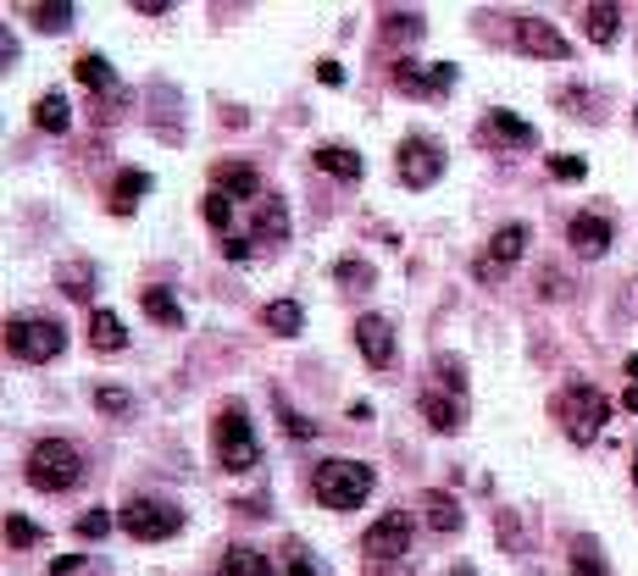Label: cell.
Instances as JSON below:
<instances>
[{
    "label": "cell",
    "mask_w": 638,
    "mask_h": 576,
    "mask_svg": "<svg viewBox=\"0 0 638 576\" xmlns=\"http://www.w3.org/2000/svg\"><path fill=\"white\" fill-rule=\"evenodd\" d=\"M373 465L362 460H323L311 471V499L323 504V510H362L373 499Z\"/></svg>",
    "instance_id": "6da1fadb"
},
{
    "label": "cell",
    "mask_w": 638,
    "mask_h": 576,
    "mask_svg": "<svg viewBox=\"0 0 638 576\" xmlns=\"http://www.w3.org/2000/svg\"><path fill=\"white\" fill-rule=\"evenodd\" d=\"M550 410H555V421H561V432L572 443H594L599 427L610 421V394H599L594 383H566Z\"/></svg>",
    "instance_id": "7a4b0ae2"
},
{
    "label": "cell",
    "mask_w": 638,
    "mask_h": 576,
    "mask_svg": "<svg viewBox=\"0 0 638 576\" xmlns=\"http://www.w3.org/2000/svg\"><path fill=\"white\" fill-rule=\"evenodd\" d=\"M23 476H29L40 493H67V488L84 476V454H79V443H67V438H40V443L29 449Z\"/></svg>",
    "instance_id": "3957f363"
},
{
    "label": "cell",
    "mask_w": 638,
    "mask_h": 576,
    "mask_svg": "<svg viewBox=\"0 0 638 576\" xmlns=\"http://www.w3.org/2000/svg\"><path fill=\"white\" fill-rule=\"evenodd\" d=\"M7 349L23 366H51L67 349V327L56 316H12L7 322Z\"/></svg>",
    "instance_id": "277c9868"
},
{
    "label": "cell",
    "mask_w": 638,
    "mask_h": 576,
    "mask_svg": "<svg viewBox=\"0 0 638 576\" xmlns=\"http://www.w3.org/2000/svg\"><path fill=\"white\" fill-rule=\"evenodd\" d=\"M211 443H217L222 471H255L261 465V438H255V421L244 416V405H222V416L211 427Z\"/></svg>",
    "instance_id": "5b68a950"
},
{
    "label": "cell",
    "mask_w": 638,
    "mask_h": 576,
    "mask_svg": "<svg viewBox=\"0 0 638 576\" xmlns=\"http://www.w3.org/2000/svg\"><path fill=\"white\" fill-rule=\"evenodd\" d=\"M117 521H123V532L139 537V543H161V537H178V532H184V510L167 504V499H128Z\"/></svg>",
    "instance_id": "8992f818"
},
{
    "label": "cell",
    "mask_w": 638,
    "mask_h": 576,
    "mask_svg": "<svg viewBox=\"0 0 638 576\" xmlns=\"http://www.w3.org/2000/svg\"><path fill=\"white\" fill-rule=\"evenodd\" d=\"M395 172L406 189H433L439 172H444V145L428 139V134H406L400 139V156H395Z\"/></svg>",
    "instance_id": "52a82bcc"
},
{
    "label": "cell",
    "mask_w": 638,
    "mask_h": 576,
    "mask_svg": "<svg viewBox=\"0 0 638 576\" xmlns=\"http://www.w3.org/2000/svg\"><path fill=\"white\" fill-rule=\"evenodd\" d=\"M389 84L411 101H444L456 90V67L450 62H395Z\"/></svg>",
    "instance_id": "ba28073f"
},
{
    "label": "cell",
    "mask_w": 638,
    "mask_h": 576,
    "mask_svg": "<svg viewBox=\"0 0 638 576\" xmlns=\"http://www.w3.org/2000/svg\"><path fill=\"white\" fill-rule=\"evenodd\" d=\"M362 554L373 559V565H384V559H406L411 554V515L406 510H389V515H378L373 526H367V537H362Z\"/></svg>",
    "instance_id": "9c48e42d"
},
{
    "label": "cell",
    "mask_w": 638,
    "mask_h": 576,
    "mask_svg": "<svg viewBox=\"0 0 638 576\" xmlns=\"http://www.w3.org/2000/svg\"><path fill=\"white\" fill-rule=\"evenodd\" d=\"M527 222H505L494 239H489V250L472 261V272H478V283H500L505 272H511V261H522V250H527Z\"/></svg>",
    "instance_id": "30bf717a"
},
{
    "label": "cell",
    "mask_w": 638,
    "mask_h": 576,
    "mask_svg": "<svg viewBox=\"0 0 638 576\" xmlns=\"http://www.w3.org/2000/svg\"><path fill=\"white\" fill-rule=\"evenodd\" d=\"M511 40H516L522 56H538V62H572V45H566V34H561L550 18H516Z\"/></svg>",
    "instance_id": "8fae6325"
},
{
    "label": "cell",
    "mask_w": 638,
    "mask_h": 576,
    "mask_svg": "<svg viewBox=\"0 0 638 576\" xmlns=\"http://www.w3.org/2000/svg\"><path fill=\"white\" fill-rule=\"evenodd\" d=\"M483 150H533L538 145V134H533V123H522L516 112H483V123H478V134H472Z\"/></svg>",
    "instance_id": "7c38bea8"
},
{
    "label": "cell",
    "mask_w": 638,
    "mask_h": 576,
    "mask_svg": "<svg viewBox=\"0 0 638 576\" xmlns=\"http://www.w3.org/2000/svg\"><path fill=\"white\" fill-rule=\"evenodd\" d=\"M356 349H362V360L373 366V371H389L395 366V327H389V316H378V311H367L362 322H356Z\"/></svg>",
    "instance_id": "4fadbf2b"
},
{
    "label": "cell",
    "mask_w": 638,
    "mask_h": 576,
    "mask_svg": "<svg viewBox=\"0 0 638 576\" xmlns=\"http://www.w3.org/2000/svg\"><path fill=\"white\" fill-rule=\"evenodd\" d=\"M610 239H616V228H610V217H599V211H577L572 222H566V244L577 250V255H605L610 250Z\"/></svg>",
    "instance_id": "5bb4252c"
},
{
    "label": "cell",
    "mask_w": 638,
    "mask_h": 576,
    "mask_svg": "<svg viewBox=\"0 0 638 576\" xmlns=\"http://www.w3.org/2000/svg\"><path fill=\"white\" fill-rule=\"evenodd\" d=\"M417 405H422V421H428L433 432H444V438L467 427V399H461V394H439V388H422V399H417Z\"/></svg>",
    "instance_id": "9a60e30c"
},
{
    "label": "cell",
    "mask_w": 638,
    "mask_h": 576,
    "mask_svg": "<svg viewBox=\"0 0 638 576\" xmlns=\"http://www.w3.org/2000/svg\"><path fill=\"white\" fill-rule=\"evenodd\" d=\"M211 189L217 195H228V200H261V178H255V167L250 161H222L217 172H211Z\"/></svg>",
    "instance_id": "2e32d148"
},
{
    "label": "cell",
    "mask_w": 638,
    "mask_h": 576,
    "mask_svg": "<svg viewBox=\"0 0 638 576\" xmlns=\"http://www.w3.org/2000/svg\"><path fill=\"white\" fill-rule=\"evenodd\" d=\"M250 228H255V239L283 244V239H289V206H283L278 195H261V200L250 206Z\"/></svg>",
    "instance_id": "e0dca14e"
},
{
    "label": "cell",
    "mask_w": 638,
    "mask_h": 576,
    "mask_svg": "<svg viewBox=\"0 0 638 576\" xmlns=\"http://www.w3.org/2000/svg\"><path fill=\"white\" fill-rule=\"evenodd\" d=\"M311 161L323 167L328 178H339V184H362V172H367V167H362V156H356L351 145H316V150H311Z\"/></svg>",
    "instance_id": "ac0fdd59"
},
{
    "label": "cell",
    "mask_w": 638,
    "mask_h": 576,
    "mask_svg": "<svg viewBox=\"0 0 638 576\" xmlns=\"http://www.w3.org/2000/svg\"><path fill=\"white\" fill-rule=\"evenodd\" d=\"M34 128H45V134H67V128H73V106H67L62 90H45V95H40V106H34Z\"/></svg>",
    "instance_id": "d6986e66"
},
{
    "label": "cell",
    "mask_w": 638,
    "mask_h": 576,
    "mask_svg": "<svg viewBox=\"0 0 638 576\" xmlns=\"http://www.w3.org/2000/svg\"><path fill=\"white\" fill-rule=\"evenodd\" d=\"M261 327H266V333H278V338H294V333L305 327L300 300H272V305H261Z\"/></svg>",
    "instance_id": "ffe728a7"
},
{
    "label": "cell",
    "mask_w": 638,
    "mask_h": 576,
    "mask_svg": "<svg viewBox=\"0 0 638 576\" xmlns=\"http://www.w3.org/2000/svg\"><path fill=\"white\" fill-rule=\"evenodd\" d=\"M90 344H95V349H101V355H117V349H123V344H128V333H123V316H117V311H106V305H101V311H95V316H90Z\"/></svg>",
    "instance_id": "44dd1931"
},
{
    "label": "cell",
    "mask_w": 638,
    "mask_h": 576,
    "mask_svg": "<svg viewBox=\"0 0 638 576\" xmlns=\"http://www.w3.org/2000/svg\"><path fill=\"white\" fill-rule=\"evenodd\" d=\"M422 515H428V526H433V532H444V537H450V532H461V521H467V515H461V504H456L450 493H433V488L422 493Z\"/></svg>",
    "instance_id": "7402d4cb"
},
{
    "label": "cell",
    "mask_w": 638,
    "mask_h": 576,
    "mask_svg": "<svg viewBox=\"0 0 638 576\" xmlns=\"http://www.w3.org/2000/svg\"><path fill=\"white\" fill-rule=\"evenodd\" d=\"M217 576H272V559H266L261 548H244V543H233V548L222 554Z\"/></svg>",
    "instance_id": "603a6c76"
},
{
    "label": "cell",
    "mask_w": 638,
    "mask_h": 576,
    "mask_svg": "<svg viewBox=\"0 0 638 576\" xmlns=\"http://www.w3.org/2000/svg\"><path fill=\"white\" fill-rule=\"evenodd\" d=\"M139 305H145V316L156 322V327H184V311H178V300L167 294V289H139Z\"/></svg>",
    "instance_id": "cb8c5ba5"
},
{
    "label": "cell",
    "mask_w": 638,
    "mask_h": 576,
    "mask_svg": "<svg viewBox=\"0 0 638 576\" xmlns=\"http://www.w3.org/2000/svg\"><path fill=\"white\" fill-rule=\"evenodd\" d=\"M583 23H588V40H594V45H616V34H621V7H605V0H599V7L583 12Z\"/></svg>",
    "instance_id": "d4e9b609"
},
{
    "label": "cell",
    "mask_w": 638,
    "mask_h": 576,
    "mask_svg": "<svg viewBox=\"0 0 638 576\" xmlns=\"http://www.w3.org/2000/svg\"><path fill=\"white\" fill-rule=\"evenodd\" d=\"M73 18H79V7H67V0H34L29 7V23H40L45 34H62Z\"/></svg>",
    "instance_id": "484cf974"
},
{
    "label": "cell",
    "mask_w": 638,
    "mask_h": 576,
    "mask_svg": "<svg viewBox=\"0 0 638 576\" xmlns=\"http://www.w3.org/2000/svg\"><path fill=\"white\" fill-rule=\"evenodd\" d=\"M73 73H79V84H90V90H101V95H117V78H112V62L106 56H79L73 62Z\"/></svg>",
    "instance_id": "4316f807"
},
{
    "label": "cell",
    "mask_w": 638,
    "mask_h": 576,
    "mask_svg": "<svg viewBox=\"0 0 638 576\" xmlns=\"http://www.w3.org/2000/svg\"><path fill=\"white\" fill-rule=\"evenodd\" d=\"M139 195H150V178H145V172H123V178L112 184V200H106V206H112L117 217H128V211L139 206Z\"/></svg>",
    "instance_id": "83f0119b"
},
{
    "label": "cell",
    "mask_w": 638,
    "mask_h": 576,
    "mask_svg": "<svg viewBox=\"0 0 638 576\" xmlns=\"http://www.w3.org/2000/svg\"><path fill=\"white\" fill-rule=\"evenodd\" d=\"M56 289H62L67 300H90V294H95V266H90V261H67V266L56 272Z\"/></svg>",
    "instance_id": "f1b7e54d"
},
{
    "label": "cell",
    "mask_w": 638,
    "mask_h": 576,
    "mask_svg": "<svg viewBox=\"0 0 638 576\" xmlns=\"http://www.w3.org/2000/svg\"><path fill=\"white\" fill-rule=\"evenodd\" d=\"M334 277H339V289H351V294H367V289L378 283V272H373L367 261H356V255H345V261L334 266Z\"/></svg>",
    "instance_id": "f546056e"
},
{
    "label": "cell",
    "mask_w": 638,
    "mask_h": 576,
    "mask_svg": "<svg viewBox=\"0 0 638 576\" xmlns=\"http://www.w3.org/2000/svg\"><path fill=\"white\" fill-rule=\"evenodd\" d=\"M40 543H45V526L12 510V515H7V548H40Z\"/></svg>",
    "instance_id": "4dcf8cb0"
},
{
    "label": "cell",
    "mask_w": 638,
    "mask_h": 576,
    "mask_svg": "<svg viewBox=\"0 0 638 576\" xmlns=\"http://www.w3.org/2000/svg\"><path fill=\"white\" fill-rule=\"evenodd\" d=\"M200 217H206L222 239H233V200H228V195H217V189H211V195L200 200Z\"/></svg>",
    "instance_id": "1f68e13d"
},
{
    "label": "cell",
    "mask_w": 638,
    "mask_h": 576,
    "mask_svg": "<svg viewBox=\"0 0 638 576\" xmlns=\"http://www.w3.org/2000/svg\"><path fill=\"white\" fill-rule=\"evenodd\" d=\"M555 101H561V106H572L583 123H599V117H605V101H599L594 90H561Z\"/></svg>",
    "instance_id": "d6a6232c"
},
{
    "label": "cell",
    "mask_w": 638,
    "mask_h": 576,
    "mask_svg": "<svg viewBox=\"0 0 638 576\" xmlns=\"http://www.w3.org/2000/svg\"><path fill=\"white\" fill-rule=\"evenodd\" d=\"M95 410H101V416H128V410H134V394L101 383V388H95Z\"/></svg>",
    "instance_id": "836d02e7"
},
{
    "label": "cell",
    "mask_w": 638,
    "mask_h": 576,
    "mask_svg": "<svg viewBox=\"0 0 638 576\" xmlns=\"http://www.w3.org/2000/svg\"><path fill=\"white\" fill-rule=\"evenodd\" d=\"M384 34H395V40H417V34H422V12H384Z\"/></svg>",
    "instance_id": "e575fe53"
},
{
    "label": "cell",
    "mask_w": 638,
    "mask_h": 576,
    "mask_svg": "<svg viewBox=\"0 0 638 576\" xmlns=\"http://www.w3.org/2000/svg\"><path fill=\"white\" fill-rule=\"evenodd\" d=\"M112 526H117V515H112V510H90V515L79 521V537H84V543H101Z\"/></svg>",
    "instance_id": "d590c367"
},
{
    "label": "cell",
    "mask_w": 638,
    "mask_h": 576,
    "mask_svg": "<svg viewBox=\"0 0 638 576\" xmlns=\"http://www.w3.org/2000/svg\"><path fill=\"white\" fill-rule=\"evenodd\" d=\"M272 405H278V416H283V432H289V438H311V432H316L305 416H294V410H289V399H283V394H272Z\"/></svg>",
    "instance_id": "8d00e7d4"
},
{
    "label": "cell",
    "mask_w": 638,
    "mask_h": 576,
    "mask_svg": "<svg viewBox=\"0 0 638 576\" xmlns=\"http://www.w3.org/2000/svg\"><path fill=\"white\" fill-rule=\"evenodd\" d=\"M605 559H599V543L594 537H577V576H599Z\"/></svg>",
    "instance_id": "74e56055"
},
{
    "label": "cell",
    "mask_w": 638,
    "mask_h": 576,
    "mask_svg": "<svg viewBox=\"0 0 638 576\" xmlns=\"http://www.w3.org/2000/svg\"><path fill=\"white\" fill-rule=\"evenodd\" d=\"M550 172H555V178H566V184H577L588 167H583L577 156H550Z\"/></svg>",
    "instance_id": "f35d334b"
},
{
    "label": "cell",
    "mask_w": 638,
    "mask_h": 576,
    "mask_svg": "<svg viewBox=\"0 0 638 576\" xmlns=\"http://www.w3.org/2000/svg\"><path fill=\"white\" fill-rule=\"evenodd\" d=\"M316 78L334 90V84H345V67H339V62H316Z\"/></svg>",
    "instance_id": "ab89813d"
},
{
    "label": "cell",
    "mask_w": 638,
    "mask_h": 576,
    "mask_svg": "<svg viewBox=\"0 0 638 576\" xmlns=\"http://www.w3.org/2000/svg\"><path fill=\"white\" fill-rule=\"evenodd\" d=\"M278 576H316V565H311L305 554H294V559H289V565H283Z\"/></svg>",
    "instance_id": "60d3db41"
},
{
    "label": "cell",
    "mask_w": 638,
    "mask_h": 576,
    "mask_svg": "<svg viewBox=\"0 0 638 576\" xmlns=\"http://www.w3.org/2000/svg\"><path fill=\"white\" fill-rule=\"evenodd\" d=\"M79 565H84V554H62L51 570H56V576H67V570H79Z\"/></svg>",
    "instance_id": "b9f144b4"
},
{
    "label": "cell",
    "mask_w": 638,
    "mask_h": 576,
    "mask_svg": "<svg viewBox=\"0 0 638 576\" xmlns=\"http://www.w3.org/2000/svg\"><path fill=\"white\" fill-rule=\"evenodd\" d=\"M621 410H632V416H638V383H632V388L621 394Z\"/></svg>",
    "instance_id": "7bdbcfd3"
},
{
    "label": "cell",
    "mask_w": 638,
    "mask_h": 576,
    "mask_svg": "<svg viewBox=\"0 0 638 576\" xmlns=\"http://www.w3.org/2000/svg\"><path fill=\"white\" fill-rule=\"evenodd\" d=\"M627 377H632V383H638V355H627Z\"/></svg>",
    "instance_id": "ee69618b"
},
{
    "label": "cell",
    "mask_w": 638,
    "mask_h": 576,
    "mask_svg": "<svg viewBox=\"0 0 638 576\" xmlns=\"http://www.w3.org/2000/svg\"><path fill=\"white\" fill-rule=\"evenodd\" d=\"M632 482H638V449H632Z\"/></svg>",
    "instance_id": "f6af8a7d"
},
{
    "label": "cell",
    "mask_w": 638,
    "mask_h": 576,
    "mask_svg": "<svg viewBox=\"0 0 638 576\" xmlns=\"http://www.w3.org/2000/svg\"><path fill=\"white\" fill-rule=\"evenodd\" d=\"M450 576H478V570H467V565H461V570H450Z\"/></svg>",
    "instance_id": "bcb514c9"
},
{
    "label": "cell",
    "mask_w": 638,
    "mask_h": 576,
    "mask_svg": "<svg viewBox=\"0 0 638 576\" xmlns=\"http://www.w3.org/2000/svg\"><path fill=\"white\" fill-rule=\"evenodd\" d=\"M632 123H638V106H632Z\"/></svg>",
    "instance_id": "7dc6e473"
}]
</instances>
